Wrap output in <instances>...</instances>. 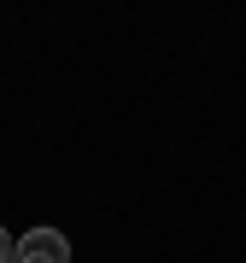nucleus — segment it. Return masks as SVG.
Returning <instances> with one entry per match:
<instances>
[{
	"label": "nucleus",
	"instance_id": "2",
	"mask_svg": "<svg viewBox=\"0 0 246 263\" xmlns=\"http://www.w3.org/2000/svg\"><path fill=\"white\" fill-rule=\"evenodd\" d=\"M12 257H18V240H12L6 228H0V263H12Z\"/></svg>",
	"mask_w": 246,
	"mask_h": 263
},
{
	"label": "nucleus",
	"instance_id": "1",
	"mask_svg": "<svg viewBox=\"0 0 246 263\" xmlns=\"http://www.w3.org/2000/svg\"><path fill=\"white\" fill-rule=\"evenodd\" d=\"M12 263H71V240L59 228H29V234H18V257Z\"/></svg>",
	"mask_w": 246,
	"mask_h": 263
}]
</instances>
